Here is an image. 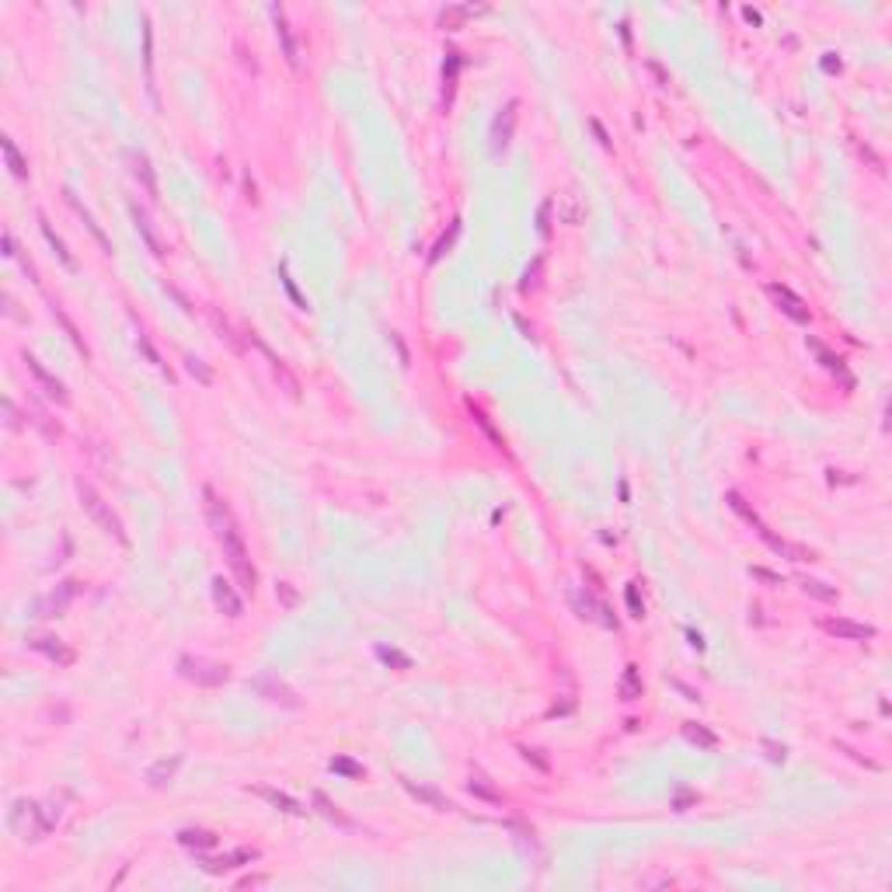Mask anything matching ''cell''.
I'll return each instance as SVG.
<instances>
[{
  "label": "cell",
  "mask_w": 892,
  "mask_h": 892,
  "mask_svg": "<svg viewBox=\"0 0 892 892\" xmlns=\"http://www.w3.org/2000/svg\"><path fill=\"white\" fill-rule=\"evenodd\" d=\"M213 324L220 328V334H223V339H227V342H231V346H234V349L241 352V342H237V334H234L231 321H227V317H220V310H213Z\"/></svg>",
  "instance_id": "cell-39"
},
{
  "label": "cell",
  "mask_w": 892,
  "mask_h": 892,
  "mask_svg": "<svg viewBox=\"0 0 892 892\" xmlns=\"http://www.w3.org/2000/svg\"><path fill=\"white\" fill-rule=\"evenodd\" d=\"M279 275H283V286H286V293H290V297H293V304H297V307H300V310H307V300H304V297H300V290H297V283H293V279H290V272H286V265H283V268H279Z\"/></svg>",
  "instance_id": "cell-42"
},
{
  "label": "cell",
  "mask_w": 892,
  "mask_h": 892,
  "mask_svg": "<svg viewBox=\"0 0 892 892\" xmlns=\"http://www.w3.org/2000/svg\"><path fill=\"white\" fill-rule=\"evenodd\" d=\"M129 160H133V175L143 182L147 195H157V178H153V167H150V160H147L143 153H129Z\"/></svg>",
  "instance_id": "cell-24"
},
{
  "label": "cell",
  "mask_w": 892,
  "mask_h": 892,
  "mask_svg": "<svg viewBox=\"0 0 892 892\" xmlns=\"http://www.w3.org/2000/svg\"><path fill=\"white\" fill-rule=\"evenodd\" d=\"M687 635H690V645H694V648H704V638H701L697 631H687Z\"/></svg>",
  "instance_id": "cell-54"
},
{
  "label": "cell",
  "mask_w": 892,
  "mask_h": 892,
  "mask_svg": "<svg viewBox=\"0 0 892 892\" xmlns=\"http://www.w3.org/2000/svg\"><path fill=\"white\" fill-rule=\"evenodd\" d=\"M52 317H56V321H60V324L67 328V334H70V339H74V346H77V349H81V352L87 356V346H84V339H81V331H77V324H74V321L67 317V310H63L60 304H52Z\"/></svg>",
  "instance_id": "cell-30"
},
{
  "label": "cell",
  "mask_w": 892,
  "mask_h": 892,
  "mask_svg": "<svg viewBox=\"0 0 892 892\" xmlns=\"http://www.w3.org/2000/svg\"><path fill=\"white\" fill-rule=\"evenodd\" d=\"M178 763H182V760H178V756H171V760H157V763H153V767H150V770H147V780H150V785H153V788H164V785H167V780H171V777H175V770H178Z\"/></svg>",
  "instance_id": "cell-20"
},
{
  "label": "cell",
  "mask_w": 892,
  "mask_h": 892,
  "mask_svg": "<svg viewBox=\"0 0 892 892\" xmlns=\"http://www.w3.org/2000/svg\"><path fill=\"white\" fill-rule=\"evenodd\" d=\"M251 687H255V694H262V697H265V701H272V704H283V708H300L297 694H293L286 683H279L275 677H258V680H251Z\"/></svg>",
  "instance_id": "cell-7"
},
{
  "label": "cell",
  "mask_w": 892,
  "mask_h": 892,
  "mask_svg": "<svg viewBox=\"0 0 892 892\" xmlns=\"http://www.w3.org/2000/svg\"><path fill=\"white\" fill-rule=\"evenodd\" d=\"M457 234H460V220H454V223H450V231H446V234L436 241V248H432V255H429V262H432V265H436V262H439L446 251H450V244H454V237H457Z\"/></svg>",
  "instance_id": "cell-31"
},
{
  "label": "cell",
  "mask_w": 892,
  "mask_h": 892,
  "mask_svg": "<svg viewBox=\"0 0 892 892\" xmlns=\"http://www.w3.org/2000/svg\"><path fill=\"white\" fill-rule=\"evenodd\" d=\"M697 802V795L694 792H677V798H673V809H687V805H694Z\"/></svg>",
  "instance_id": "cell-47"
},
{
  "label": "cell",
  "mask_w": 892,
  "mask_h": 892,
  "mask_svg": "<svg viewBox=\"0 0 892 892\" xmlns=\"http://www.w3.org/2000/svg\"><path fill=\"white\" fill-rule=\"evenodd\" d=\"M551 209H554V202H551V199H544V202H540V209H537V234H540V237H547V234H551Z\"/></svg>",
  "instance_id": "cell-37"
},
{
  "label": "cell",
  "mask_w": 892,
  "mask_h": 892,
  "mask_svg": "<svg viewBox=\"0 0 892 892\" xmlns=\"http://www.w3.org/2000/svg\"><path fill=\"white\" fill-rule=\"evenodd\" d=\"M258 795H262L265 802H272L275 809L290 812V816H304V812H307V809H304L297 798H290V795H283V792H275V788H258Z\"/></svg>",
  "instance_id": "cell-21"
},
{
  "label": "cell",
  "mask_w": 892,
  "mask_h": 892,
  "mask_svg": "<svg viewBox=\"0 0 892 892\" xmlns=\"http://www.w3.org/2000/svg\"><path fill=\"white\" fill-rule=\"evenodd\" d=\"M74 596H77V582H63L60 593H52V596H45V599L35 603V613H39V617H60Z\"/></svg>",
  "instance_id": "cell-10"
},
{
  "label": "cell",
  "mask_w": 892,
  "mask_h": 892,
  "mask_svg": "<svg viewBox=\"0 0 892 892\" xmlns=\"http://www.w3.org/2000/svg\"><path fill=\"white\" fill-rule=\"evenodd\" d=\"M822 67H826V70H840V60H833V52H829L826 60H822Z\"/></svg>",
  "instance_id": "cell-51"
},
{
  "label": "cell",
  "mask_w": 892,
  "mask_h": 892,
  "mask_svg": "<svg viewBox=\"0 0 892 892\" xmlns=\"http://www.w3.org/2000/svg\"><path fill=\"white\" fill-rule=\"evenodd\" d=\"M272 21H275V35L283 42V56L290 60V67L297 70L300 67V52H297V42H293V32H290V21L283 14V8H272Z\"/></svg>",
  "instance_id": "cell-13"
},
{
  "label": "cell",
  "mask_w": 892,
  "mask_h": 892,
  "mask_svg": "<svg viewBox=\"0 0 892 892\" xmlns=\"http://www.w3.org/2000/svg\"><path fill=\"white\" fill-rule=\"evenodd\" d=\"M77 491H81V506H84V513H87V516H91V520H94V523H98V527H101L108 537H116L119 544H129V537H126V530H123V520H119L116 513H111V509L105 506V498H101V495H98V491H94L87 481H81V488H77Z\"/></svg>",
  "instance_id": "cell-2"
},
{
  "label": "cell",
  "mask_w": 892,
  "mask_h": 892,
  "mask_svg": "<svg viewBox=\"0 0 892 892\" xmlns=\"http://www.w3.org/2000/svg\"><path fill=\"white\" fill-rule=\"evenodd\" d=\"M467 412H471V418H474V422L481 425V432H485V436L491 439V446H495V450H502V436H498V432H495V425H491V422L485 418V412H481V408H474L471 401H467Z\"/></svg>",
  "instance_id": "cell-32"
},
{
  "label": "cell",
  "mask_w": 892,
  "mask_h": 892,
  "mask_svg": "<svg viewBox=\"0 0 892 892\" xmlns=\"http://www.w3.org/2000/svg\"><path fill=\"white\" fill-rule=\"evenodd\" d=\"M624 599H628V610H631V617H645V603H641V596H638V586L631 582L628 589H624Z\"/></svg>",
  "instance_id": "cell-38"
},
{
  "label": "cell",
  "mask_w": 892,
  "mask_h": 892,
  "mask_svg": "<svg viewBox=\"0 0 892 892\" xmlns=\"http://www.w3.org/2000/svg\"><path fill=\"white\" fill-rule=\"evenodd\" d=\"M314 805H317V812H321L324 819H331V822H339V826L352 829V819H349V816H342V812H339V805H331V802H328V795L314 792Z\"/></svg>",
  "instance_id": "cell-26"
},
{
  "label": "cell",
  "mask_w": 892,
  "mask_h": 892,
  "mask_svg": "<svg viewBox=\"0 0 892 892\" xmlns=\"http://www.w3.org/2000/svg\"><path fill=\"white\" fill-rule=\"evenodd\" d=\"M328 767H331L334 774H346V777H359V774H363V767H359V763H352L349 756H334Z\"/></svg>",
  "instance_id": "cell-36"
},
{
  "label": "cell",
  "mask_w": 892,
  "mask_h": 892,
  "mask_svg": "<svg viewBox=\"0 0 892 892\" xmlns=\"http://www.w3.org/2000/svg\"><path fill=\"white\" fill-rule=\"evenodd\" d=\"M770 297L777 300V307L785 310L792 321H798V324H805V321H809V307H805V300H802V297H795L788 286L774 283V286H770Z\"/></svg>",
  "instance_id": "cell-8"
},
{
  "label": "cell",
  "mask_w": 892,
  "mask_h": 892,
  "mask_svg": "<svg viewBox=\"0 0 892 892\" xmlns=\"http://www.w3.org/2000/svg\"><path fill=\"white\" fill-rule=\"evenodd\" d=\"M21 363L28 366V373H32V376H35V380L42 383V390H45V394H49L52 401H60V405H70V394H67V387H63L60 380H56V376H52V373H49V370H45V366H42V363H39V359L32 356V352H25V356H21Z\"/></svg>",
  "instance_id": "cell-5"
},
{
  "label": "cell",
  "mask_w": 892,
  "mask_h": 892,
  "mask_svg": "<svg viewBox=\"0 0 892 892\" xmlns=\"http://www.w3.org/2000/svg\"><path fill=\"white\" fill-rule=\"evenodd\" d=\"M467 792L474 795V798H481V802H491V805H502V792L491 785V780L481 774V770H474L471 774V780H467Z\"/></svg>",
  "instance_id": "cell-17"
},
{
  "label": "cell",
  "mask_w": 892,
  "mask_h": 892,
  "mask_svg": "<svg viewBox=\"0 0 892 892\" xmlns=\"http://www.w3.org/2000/svg\"><path fill=\"white\" fill-rule=\"evenodd\" d=\"M4 255H11V258L18 255V251H14V237H11V234H4Z\"/></svg>",
  "instance_id": "cell-50"
},
{
  "label": "cell",
  "mask_w": 892,
  "mask_h": 892,
  "mask_svg": "<svg viewBox=\"0 0 892 892\" xmlns=\"http://www.w3.org/2000/svg\"><path fill=\"white\" fill-rule=\"evenodd\" d=\"M11 829L21 836V840H39L42 833L52 829V816L42 819V809L35 802H14L11 809Z\"/></svg>",
  "instance_id": "cell-4"
},
{
  "label": "cell",
  "mask_w": 892,
  "mask_h": 892,
  "mask_svg": "<svg viewBox=\"0 0 892 892\" xmlns=\"http://www.w3.org/2000/svg\"><path fill=\"white\" fill-rule=\"evenodd\" d=\"M0 147H4V157H8V167H11V175L14 178H28V160L18 153V147H14V140L11 136H0Z\"/></svg>",
  "instance_id": "cell-22"
},
{
  "label": "cell",
  "mask_w": 892,
  "mask_h": 892,
  "mask_svg": "<svg viewBox=\"0 0 892 892\" xmlns=\"http://www.w3.org/2000/svg\"><path fill=\"white\" fill-rule=\"evenodd\" d=\"M258 858V851H234V854H223V858H206L202 868L206 871H231V868H241V864H251Z\"/></svg>",
  "instance_id": "cell-15"
},
{
  "label": "cell",
  "mask_w": 892,
  "mask_h": 892,
  "mask_svg": "<svg viewBox=\"0 0 892 892\" xmlns=\"http://www.w3.org/2000/svg\"><path fill=\"white\" fill-rule=\"evenodd\" d=\"M202 498H206V513H209V523H213V530H216V540H220V547H223V558L231 562V569H234L241 589L255 593L258 575H255V569H251V558H248V547H244V537H241V530H237L234 513L227 509V502H223L213 488H202Z\"/></svg>",
  "instance_id": "cell-1"
},
{
  "label": "cell",
  "mask_w": 892,
  "mask_h": 892,
  "mask_svg": "<svg viewBox=\"0 0 892 892\" xmlns=\"http://www.w3.org/2000/svg\"><path fill=\"white\" fill-rule=\"evenodd\" d=\"M822 628L836 638H851V641H871L875 638V628L871 624H854L847 617H836V621H822Z\"/></svg>",
  "instance_id": "cell-11"
},
{
  "label": "cell",
  "mask_w": 892,
  "mask_h": 892,
  "mask_svg": "<svg viewBox=\"0 0 892 892\" xmlns=\"http://www.w3.org/2000/svg\"><path fill=\"white\" fill-rule=\"evenodd\" d=\"M133 223H136L140 237L147 241V248H150L153 255H164V244H160V237H157V231H153V223H150V216H147L140 206H133Z\"/></svg>",
  "instance_id": "cell-18"
},
{
  "label": "cell",
  "mask_w": 892,
  "mask_h": 892,
  "mask_svg": "<svg viewBox=\"0 0 892 892\" xmlns=\"http://www.w3.org/2000/svg\"><path fill=\"white\" fill-rule=\"evenodd\" d=\"M593 133L599 136V143H603V147H610V140H606V133H603V126H599V123H593Z\"/></svg>",
  "instance_id": "cell-52"
},
{
  "label": "cell",
  "mask_w": 892,
  "mask_h": 892,
  "mask_svg": "<svg viewBox=\"0 0 892 892\" xmlns=\"http://www.w3.org/2000/svg\"><path fill=\"white\" fill-rule=\"evenodd\" d=\"M540 268H544V258L537 255V258H533V265L523 272V283H520V290H537V283H540Z\"/></svg>",
  "instance_id": "cell-35"
},
{
  "label": "cell",
  "mask_w": 892,
  "mask_h": 892,
  "mask_svg": "<svg viewBox=\"0 0 892 892\" xmlns=\"http://www.w3.org/2000/svg\"><path fill=\"white\" fill-rule=\"evenodd\" d=\"M743 14H746V21H753V25H756V21H760V14H756V11H753V8H746V11H743Z\"/></svg>",
  "instance_id": "cell-55"
},
{
  "label": "cell",
  "mask_w": 892,
  "mask_h": 892,
  "mask_svg": "<svg viewBox=\"0 0 892 892\" xmlns=\"http://www.w3.org/2000/svg\"><path fill=\"white\" fill-rule=\"evenodd\" d=\"M513 129H516V101H506V108L498 111L491 119V150H506L509 140H513Z\"/></svg>",
  "instance_id": "cell-6"
},
{
  "label": "cell",
  "mask_w": 892,
  "mask_h": 892,
  "mask_svg": "<svg viewBox=\"0 0 892 892\" xmlns=\"http://www.w3.org/2000/svg\"><path fill=\"white\" fill-rule=\"evenodd\" d=\"M621 697H624V701H638V697H641V673H638V666H628V669H624V677H621Z\"/></svg>",
  "instance_id": "cell-27"
},
{
  "label": "cell",
  "mask_w": 892,
  "mask_h": 892,
  "mask_svg": "<svg viewBox=\"0 0 892 892\" xmlns=\"http://www.w3.org/2000/svg\"><path fill=\"white\" fill-rule=\"evenodd\" d=\"M729 506H732V509H736V513H739V516H743L750 527H756V533H760V537L767 533V523H763V520H760V516H756V513L746 506V498H743L739 491H729Z\"/></svg>",
  "instance_id": "cell-25"
},
{
  "label": "cell",
  "mask_w": 892,
  "mask_h": 892,
  "mask_svg": "<svg viewBox=\"0 0 892 892\" xmlns=\"http://www.w3.org/2000/svg\"><path fill=\"white\" fill-rule=\"evenodd\" d=\"M28 645H32L35 652L49 655L52 662H60V666H70V662H74V652H70V648H67L60 638H45V635H42V638H32Z\"/></svg>",
  "instance_id": "cell-14"
},
{
  "label": "cell",
  "mask_w": 892,
  "mask_h": 892,
  "mask_svg": "<svg viewBox=\"0 0 892 892\" xmlns=\"http://www.w3.org/2000/svg\"><path fill=\"white\" fill-rule=\"evenodd\" d=\"M140 349H143V356H147V359H150V363H160V356H157V352H153V346H150V342H147V339H143V334H140Z\"/></svg>",
  "instance_id": "cell-49"
},
{
  "label": "cell",
  "mask_w": 892,
  "mask_h": 892,
  "mask_svg": "<svg viewBox=\"0 0 892 892\" xmlns=\"http://www.w3.org/2000/svg\"><path fill=\"white\" fill-rule=\"evenodd\" d=\"M185 363H189V373H192V376H195V380H199V383H213V373H209V366H206V363H202V359H195V356H189V359H185Z\"/></svg>",
  "instance_id": "cell-41"
},
{
  "label": "cell",
  "mask_w": 892,
  "mask_h": 892,
  "mask_svg": "<svg viewBox=\"0 0 892 892\" xmlns=\"http://www.w3.org/2000/svg\"><path fill=\"white\" fill-rule=\"evenodd\" d=\"M178 673L199 687H220L231 680V669L223 662H213V659H202V655H182L178 659Z\"/></svg>",
  "instance_id": "cell-3"
},
{
  "label": "cell",
  "mask_w": 892,
  "mask_h": 892,
  "mask_svg": "<svg viewBox=\"0 0 892 892\" xmlns=\"http://www.w3.org/2000/svg\"><path fill=\"white\" fill-rule=\"evenodd\" d=\"M178 844L206 851V847H216V833H209V829H178Z\"/></svg>",
  "instance_id": "cell-23"
},
{
  "label": "cell",
  "mask_w": 892,
  "mask_h": 892,
  "mask_svg": "<svg viewBox=\"0 0 892 892\" xmlns=\"http://www.w3.org/2000/svg\"><path fill=\"white\" fill-rule=\"evenodd\" d=\"M516 324H520V331H523V334H527V339H533V328H530V324H527V321H523V317H516Z\"/></svg>",
  "instance_id": "cell-53"
},
{
  "label": "cell",
  "mask_w": 892,
  "mask_h": 892,
  "mask_svg": "<svg viewBox=\"0 0 892 892\" xmlns=\"http://www.w3.org/2000/svg\"><path fill=\"white\" fill-rule=\"evenodd\" d=\"M67 202H70V206H74V209H77V216H81V220H84V223H87V231H91V234H94V241H98V244H101V251H108V255H111V241H108V237H105V231H101V227H98V223H94V216H91V213H87V209H84V206H81V199H77V195H74V192H70V189H67Z\"/></svg>",
  "instance_id": "cell-19"
},
{
  "label": "cell",
  "mask_w": 892,
  "mask_h": 892,
  "mask_svg": "<svg viewBox=\"0 0 892 892\" xmlns=\"http://www.w3.org/2000/svg\"><path fill=\"white\" fill-rule=\"evenodd\" d=\"M401 785H405V792H408L412 798H418L422 805H429V809H436V812H450V809H454L450 798L439 795V792L429 788V785H418V780H408V777H401Z\"/></svg>",
  "instance_id": "cell-9"
},
{
  "label": "cell",
  "mask_w": 892,
  "mask_h": 892,
  "mask_svg": "<svg viewBox=\"0 0 892 892\" xmlns=\"http://www.w3.org/2000/svg\"><path fill=\"white\" fill-rule=\"evenodd\" d=\"M753 575H756V579H763V582H770V586H785V579H780V575H774V572H767V569H753Z\"/></svg>",
  "instance_id": "cell-48"
},
{
  "label": "cell",
  "mask_w": 892,
  "mask_h": 892,
  "mask_svg": "<svg viewBox=\"0 0 892 892\" xmlns=\"http://www.w3.org/2000/svg\"><path fill=\"white\" fill-rule=\"evenodd\" d=\"M763 750H767V756H770L774 763H780V760H785V753H788L785 746H777V743H770V739H763Z\"/></svg>",
  "instance_id": "cell-46"
},
{
  "label": "cell",
  "mask_w": 892,
  "mask_h": 892,
  "mask_svg": "<svg viewBox=\"0 0 892 892\" xmlns=\"http://www.w3.org/2000/svg\"><path fill=\"white\" fill-rule=\"evenodd\" d=\"M812 349H816V356L822 359V366H826V370H833V373H844V359H836V356H829V352H826L822 346H816V342H812Z\"/></svg>",
  "instance_id": "cell-43"
},
{
  "label": "cell",
  "mask_w": 892,
  "mask_h": 892,
  "mask_svg": "<svg viewBox=\"0 0 892 892\" xmlns=\"http://www.w3.org/2000/svg\"><path fill=\"white\" fill-rule=\"evenodd\" d=\"M380 659H383L387 666H398V669H412V659H408V655H401L398 648H380Z\"/></svg>",
  "instance_id": "cell-40"
},
{
  "label": "cell",
  "mask_w": 892,
  "mask_h": 892,
  "mask_svg": "<svg viewBox=\"0 0 892 892\" xmlns=\"http://www.w3.org/2000/svg\"><path fill=\"white\" fill-rule=\"evenodd\" d=\"M763 540H767V544H770V551H774V554H785V558H788V562H798V565H802V562H812V558H816V554H812V551H809V547H798V544H788V540H780V537H774V533H770V530H767V533H763Z\"/></svg>",
  "instance_id": "cell-16"
},
{
  "label": "cell",
  "mask_w": 892,
  "mask_h": 892,
  "mask_svg": "<svg viewBox=\"0 0 892 892\" xmlns=\"http://www.w3.org/2000/svg\"><path fill=\"white\" fill-rule=\"evenodd\" d=\"M471 11H474V8H450V11L439 14V25H443V28H460V21H464Z\"/></svg>",
  "instance_id": "cell-34"
},
{
  "label": "cell",
  "mask_w": 892,
  "mask_h": 892,
  "mask_svg": "<svg viewBox=\"0 0 892 892\" xmlns=\"http://www.w3.org/2000/svg\"><path fill=\"white\" fill-rule=\"evenodd\" d=\"M802 589L809 593V596H816V599H826V603H833L836 596V589H829V586H822V582H812V579H802Z\"/></svg>",
  "instance_id": "cell-33"
},
{
  "label": "cell",
  "mask_w": 892,
  "mask_h": 892,
  "mask_svg": "<svg viewBox=\"0 0 892 892\" xmlns=\"http://www.w3.org/2000/svg\"><path fill=\"white\" fill-rule=\"evenodd\" d=\"M275 596L283 599L286 606H293V603H297V589H293L290 582H279V586H275Z\"/></svg>",
  "instance_id": "cell-45"
},
{
  "label": "cell",
  "mask_w": 892,
  "mask_h": 892,
  "mask_svg": "<svg viewBox=\"0 0 892 892\" xmlns=\"http://www.w3.org/2000/svg\"><path fill=\"white\" fill-rule=\"evenodd\" d=\"M213 599H216V606L227 613V617H241V613H244V603H241V596L234 593V586L227 579H213Z\"/></svg>",
  "instance_id": "cell-12"
},
{
  "label": "cell",
  "mask_w": 892,
  "mask_h": 892,
  "mask_svg": "<svg viewBox=\"0 0 892 892\" xmlns=\"http://www.w3.org/2000/svg\"><path fill=\"white\" fill-rule=\"evenodd\" d=\"M520 753H523V760H530V763H533V767H537V770H544V774H547V770H551V763H547V760H544V756H540V750H527V746H523V750H520Z\"/></svg>",
  "instance_id": "cell-44"
},
{
  "label": "cell",
  "mask_w": 892,
  "mask_h": 892,
  "mask_svg": "<svg viewBox=\"0 0 892 892\" xmlns=\"http://www.w3.org/2000/svg\"><path fill=\"white\" fill-rule=\"evenodd\" d=\"M39 223H42V234H45V241H49V244H52V251H56V255H60V262H63V265H67V268H70V272H74V268H77V262H74V255H70V251H67V244H63V241H60V237H56V234H52V227H49V223H45V220H39Z\"/></svg>",
  "instance_id": "cell-28"
},
{
  "label": "cell",
  "mask_w": 892,
  "mask_h": 892,
  "mask_svg": "<svg viewBox=\"0 0 892 892\" xmlns=\"http://www.w3.org/2000/svg\"><path fill=\"white\" fill-rule=\"evenodd\" d=\"M683 736H687L690 743L704 746V750H714V743H718V739H714V732H708L704 725H697V721H687V725H683Z\"/></svg>",
  "instance_id": "cell-29"
}]
</instances>
